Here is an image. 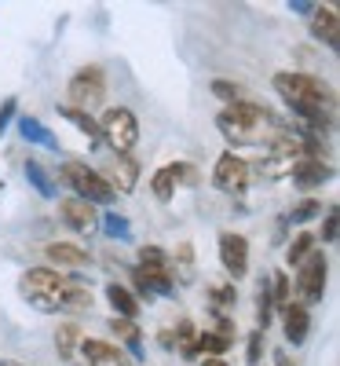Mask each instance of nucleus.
<instances>
[{
	"instance_id": "aec40b11",
	"label": "nucleus",
	"mask_w": 340,
	"mask_h": 366,
	"mask_svg": "<svg viewBox=\"0 0 340 366\" xmlns=\"http://www.w3.org/2000/svg\"><path fill=\"white\" fill-rule=\"evenodd\" d=\"M176 187H179V176H176V165H161L158 172L150 176V194L158 198L161 205H169L176 198Z\"/></svg>"
},
{
	"instance_id": "6e6552de",
	"label": "nucleus",
	"mask_w": 340,
	"mask_h": 366,
	"mask_svg": "<svg viewBox=\"0 0 340 366\" xmlns=\"http://www.w3.org/2000/svg\"><path fill=\"white\" fill-rule=\"evenodd\" d=\"M326 274H329V260L322 249H315L311 257H307L300 264V274H296V297L300 304L307 308V304H319L326 297Z\"/></svg>"
},
{
	"instance_id": "393cba45",
	"label": "nucleus",
	"mask_w": 340,
	"mask_h": 366,
	"mask_svg": "<svg viewBox=\"0 0 340 366\" xmlns=\"http://www.w3.org/2000/svg\"><path fill=\"white\" fill-rule=\"evenodd\" d=\"M271 308H282L286 312V304L293 300V282H289V274L286 271H274V282H271Z\"/></svg>"
},
{
	"instance_id": "a19ab883",
	"label": "nucleus",
	"mask_w": 340,
	"mask_h": 366,
	"mask_svg": "<svg viewBox=\"0 0 340 366\" xmlns=\"http://www.w3.org/2000/svg\"><path fill=\"white\" fill-rule=\"evenodd\" d=\"M0 366H22V362H15V359H0Z\"/></svg>"
},
{
	"instance_id": "f257e3e1",
	"label": "nucleus",
	"mask_w": 340,
	"mask_h": 366,
	"mask_svg": "<svg viewBox=\"0 0 340 366\" xmlns=\"http://www.w3.org/2000/svg\"><path fill=\"white\" fill-rule=\"evenodd\" d=\"M274 92L289 103L293 114H300L307 121V129L315 136L319 132H333V121H336V99H333V88L304 70H286V74H274Z\"/></svg>"
},
{
	"instance_id": "1a4fd4ad",
	"label": "nucleus",
	"mask_w": 340,
	"mask_h": 366,
	"mask_svg": "<svg viewBox=\"0 0 340 366\" xmlns=\"http://www.w3.org/2000/svg\"><path fill=\"white\" fill-rule=\"evenodd\" d=\"M212 183H216V191H224V194H241L245 183H249V165H245V158H238L234 150L220 154L216 158V169H212Z\"/></svg>"
},
{
	"instance_id": "2eb2a0df",
	"label": "nucleus",
	"mask_w": 340,
	"mask_h": 366,
	"mask_svg": "<svg viewBox=\"0 0 340 366\" xmlns=\"http://www.w3.org/2000/svg\"><path fill=\"white\" fill-rule=\"evenodd\" d=\"M282 315H286V341L289 345H304L307 333H311V312H307L300 300H289Z\"/></svg>"
},
{
	"instance_id": "a211bd4d",
	"label": "nucleus",
	"mask_w": 340,
	"mask_h": 366,
	"mask_svg": "<svg viewBox=\"0 0 340 366\" xmlns=\"http://www.w3.org/2000/svg\"><path fill=\"white\" fill-rule=\"evenodd\" d=\"M289 172H293V179L300 183V187H319L322 179H329V176H333V169H329L322 158H300Z\"/></svg>"
},
{
	"instance_id": "c85d7f7f",
	"label": "nucleus",
	"mask_w": 340,
	"mask_h": 366,
	"mask_svg": "<svg viewBox=\"0 0 340 366\" xmlns=\"http://www.w3.org/2000/svg\"><path fill=\"white\" fill-rule=\"evenodd\" d=\"M209 88H212V96H216V99H224L227 107H234V103H241V99H249V96H245V88H241V84H234V81H224V77H216Z\"/></svg>"
},
{
	"instance_id": "2f4dec72",
	"label": "nucleus",
	"mask_w": 340,
	"mask_h": 366,
	"mask_svg": "<svg viewBox=\"0 0 340 366\" xmlns=\"http://www.w3.org/2000/svg\"><path fill=\"white\" fill-rule=\"evenodd\" d=\"M319 212H322V202H319V198H304V202L289 212V220H293V224H307V220H315Z\"/></svg>"
},
{
	"instance_id": "bb28decb",
	"label": "nucleus",
	"mask_w": 340,
	"mask_h": 366,
	"mask_svg": "<svg viewBox=\"0 0 340 366\" xmlns=\"http://www.w3.org/2000/svg\"><path fill=\"white\" fill-rule=\"evenodd\" d=\"M110 330H114L117 337L129 345V352H136V355L143 352V341H139V326H136L132 319H110Z\"/></svg>"
},
{
	"instance_id": "6ab92c4d",
	"label": "nucleus",
	"mask_w": 340,
	"mask_h": 366,
	"mask_svg": "<svg viewBox=\"0 0 340 366\" xmlns=\"http://www.w3.org/2000/svg\"><path fill=\"white\" fill-rule=\"evenodd\" d=\"M106 300L114 304V319H132V322H136V315H139V308H143V304L136 300V293L125 290V286H117V282L106 286Z\"/></svg>"
},
{
	"instance_id": "cd10ccee",
	"label": "nucleus",
	"mask_w": 340,
	"mask_h": 366,
	"mask_svg": "<svg viewBox=\"0 0 340 366\" xmlns=\"http://www.w3.org/2000/svg\"><path fill=\"white\" fill-rule=\"evenodd\" d=\"M26 179L37 187L41 198H55V183H51V176L41 169V162H26Z\"/></svg>"
},
{
	"instance_id": "b1692460",
	"label": "nucleus",
	"mask_w": 340,
	"mask_h": 366,
	"mask_svg": "<svg viewBox=\"0 0 340 366\" xmlns=\"http://www.w3.org/2000/svg\"><path fill=\"white\" fill-rule=\"evenodd\" d=\"M59 114H63L66 121H74V125H77L88 139H99V121L91 117L88 110H77V107H59Z\"/></svg>"
},
{
	"instance_id": "9b49d317",
	"label": "nucleus",
	"mask_w": 340,
	"mask_h": 366,
	"mask_svg": "<svg viewBox=\"0 0 340 366\" xmlns=\"http://www.w3.org/2000/svg\"><path fill=\"white\" fill-rule=\"evenodd\" d=\"M220 264L231 279H241L249 271V238L245 234H234V231H224L220 234Z\"/></svg>"
},
{
	"instance_id": "7ed1b4c3",
	"label": "nucleus",
	"mask_w": 340,
	"mask_h": 366,
	"mask_svg": "<svg viewBox=\"0 0 340 366\" xmlns=\"http://www.w3.org/2000/svg\"><path fill=\"white\" fill-rule=\"evenodd\" d=\"M66 286H70V279L59 274L55 267H29L22 274V282H19L22 297L34 304L37 312H59V293H63Z\"/></svg>"
},
{
	"instance_id": "473e14b6",
	"label": "nucleus",
	"mask_w": 340,
	"mask_h": 366,
	"mask_svg": "<svg viewBox=\"0 0 340 366\" xmlns=\"http://www.w3.org/2000/svg\"><path fill=\"white\" fill-rule=\"evenodd\" d=\"M336 231H340V217H336V205H333L322 220V242H336Z\"/></svg>"
},
{
	"instance_id": "9d476101",
	"label": "nucleus",
	"mask_w": 340,
	"mask_h": 366,
	"mask_svg": "<svg viewBox=\"0 0 340 366\" xmlns=\"http://www.w3.org/2000/svg\"><path fill=\"white\" fill-rule=\"evenodd\" d=\"M103 179H106V187L117 194H132L136 191V179H139V162L136 158H129V154H114L103 169H96Z\"/></svg>"
},
{
	"instance_id": "4be33fe9",
	"label": "nucleus",
	"mask_w": 340,
	"mask_h": 366,
	"mask_svg": "<svg viewBox=\"0 0 340 366\" xmlns=\"http://www.w3.org/2000/svg\"><path fill=\"white\" fill-rule=\"evenodd\" d=\"M91 308V290L81 282H70L63 293H59V312H88Z\"/></svg>"
},
{
	"instance_id": "72a5a7b5",
	"label": "nucleus",
	"mask_w": 340,
	"mask_h": 366,
	"mask_svg": "<svg viewBox=\"0 0 340 366\" xmlns=\"http://www.w3.org/2000/svg\"><path fill=\"white\" fill-rule=\"evenodd\" d=\"M176 264L183 267V279H191V274H194V267H191L194 264V249L191 246H179L176 249Z\"/></svg>"
},
{
	"instance_id": "dca6fc26",
	"label": "nucleus",
	"mask_w": 340,
	"mask_h": 366,
	"mask_svg": "<svg viewBox=\"0 0 340 366\" xmlns=\"http://www.w3.org/2000/svg\"><path fill=\"white\" fill-rule=\"evenodd\" d=\"M44 257H48V264H55V267H84V264L91 260L88 249H84V246H74V242H48Z\"/></svg>"
},
{
	"instance_id": "a878e982",
	"label": "nucleus",
	"mask_w": 340,
	"mask_h": 366,
	"mask_svg": "<svg viewBox=\"0 0 340 366\" xmlns=\"http://www.w3.org/2000/svg\"><path fill=\"white\" fill-rule=\"evenodd\" d=\"M172 341H176V348H179L183 355H198V330H194V322H191V319H183V322L176 326Z\"/></svg>"
},
{
	"instance_id": "423d86ee",
	"label": "nucleus",
	"mask_w": 340,
	"mask_h": 366,
	"mask_svg": "<svg viewBox=\"0 0 340 366\" xmlns=\"http://www.w3.org/2000/svg\"><path fill=\"white\" fill-rule=\"evenodd\" d=\"M132 271L143 279V286H146L150 293H161V297H172V293H176L172 260H169L165 249H158V246H143V249H139V267H132Z\"/></svg>"
},
{
	"instance_id": "ddd939ff",
	"label": "nucleus",
	"mask_w": 340,
	"mask_h": 366,
	"mask_svg": "<svg viewBox=\"0 0 340 366\" xmlns=\"http://www.w3.org/2000/svg\"><path fill=\"white\" fill-rule=\"evenodd\" d=\"M311 34L326 48H336L340 44V11L333 4H315V11H311Z\"/></svg>"
},
{
	"instance_id": "c756f323",
	"label": "nucleus",
	"mask_w": 340,
	"mask_h": 366,
	"mask_svg": "<svg viewBox=\"0 0 340 366\" xmlns=\"http://www.w3.org/2000/svg\"><path fill=\"white\" fill-rule=\"evenodd\" d=\"M311 253H315V234H296V238L289 242V249H286V260L300 267V264H304L307 257H311Z\"/></svg>"
},
{
	"instance_id": "58836bf2",
	"label": "nucleus",
	"mask_w": 340,
	"mask_h": 366,
	"mask_svg": "<svg viewBox=\"0 0 340 366\" xmlns=\"http://www.w3.org/2000/svg\"><path fill=\"white\" fill-rule=\"evenodd\" d=\"M274 366H296L289 355H274Z\"/></svg>"
},
{
	"instance_id": "c9c22d12",
	"label": "nucleus",
	"mask_w": 340,
	"mask_h": 366,
	"mask_svg": "<svg viewBox=\"0 0 340 366\" xmlns=\"http://www.w3.org/2000/svg\"><path fill=\"white\" fill-rule=\"evenodd\" d=\"M260 352H264V330L249 333V362H253V366L260 362Z\"/></svg>"
},
{
	"instance_id": "f8f14e48",
	"label": "nucleus",
	"mask_w": 340,
	"mask_h": 366,
	"mask_svg": "<svg viewBox=\"0 0 340 366\" xmlns=\"http://www.w3.org/2000/svg\"><path fill=\"white\" fill-rule=\"evenodd\" d=\"M59 217H63V224H70V227L81 231V234H91V231L99 227L96 205L84 202V198H63V202H59Z\"/></svg>"
},
{
	"instance_id": "f704fd0d",
	"label": "nucleus",
	"mask_w": 340,
	"mask_h": 366,
	"mask_svg": "<svg viewBox=\"0 0 340 366\" xmlns=\"http://www.w3.org/2000/svg\"><path fill=\"white\" fill-rule=\"evenodd\" d=\"M212 300H216V308H231V304H234V286H216Z\"/></svg>"
},
{
	"instance_id": "0eeeda50",
	"label": "nucleus",
	"mask_w": 340,
	"mask_h": 366,
	"mask_svg": "<svg viewBox=\"0 0 340 366\" xmlns=\"http://www.w3.org/2000/svg\"><path fill=\"white\" fill-rule=\"evenodd\" d=\"M66 107H77V110H91L106 99V74L103 66H81L70 84H66Z\"/></svg>"
},
{
	"instance_id": "4c0bfd02",
	"label": "nucleus",
	"mask_w": 340,
	"mask_h": 366,
	"mask_svg": "<svg viewBox=\"0 0 340 366\" xmlns=\"http://www.w3.org/2000/svg\"><path fill=\"white\" fill-rule=\"evenodd\" d=\"M293 11H300V15H307V11H315V4H307V0H296V4H289Z\"/></svg>"
},
{
	"instance_id": "e433bc0d",
	"label": "nucleus",
	"mask_w": 340,
	"mask_h": 366,
	"mask_svg": "<svg viewBox=\"0 0 340 366\" xmlns=\"http://www.w3.org/2000/svg\"><path fill=\"white\" fill-rule=\"evenodd\" d=\"M11 117H15V99H4V103H0V136L8 132V125H11Z\"/></svg>"
},
{
	"instance_id": "20e7f679",
	"label": "nucleus",
	"mask_w": 340,
	"mask_h": 366,
	"mask_svg": "<svg viewBox=\"0 0 340 366\" xmlns=\"http://www.w3.org/2000/svg\"><path fill=\"white\" fill-rule=\"evenodd\" d=\"M99 136L110 143L114 154H129V150L139 143V117L129 107H110L99 117Z\"/></svg>"
},
{
	"instance_id": "ea45409f",
	"label": "nucleus",
	"mask_w": 340,
	"mask_h": 366,
	"mask_svg": "<svg viewBox=\"0 0 340 366\" xmlns=\"http://www.w3.org/2000/svg\"><path fill=\"white\" fill-rule=\"evenodd\" d=\"M201 366H227V362H224V359H205Z\"/></svg>"
},
{
	"instance_id": "412c9836",
	"label": "nucleus",
	"mask_w": 340,
	"mask_h": 366,
	"mask_svg": "<svg viewBox=\"0 0 340 366\" xmlns=\"http://www.w3.org/2000/svg\"><path fill=\"white\" fill-rule=\"evenodd\" d=\"M84 341V333H81V326L77 322H63L55 330V352H59V359H74L77 355V345Z\"/></svg>"
},
{
	"instance_id": "f03ea898",
	"label": "nucleus",
	"mask_w": 340,
	"mask_h": 366,
	"mask_svg": "<svg viewBox=\"0 0 340 366\" xmlns=\"http://www.w3.org/2000/svg\"><path fill=\"white\" fill-rule=\"evenodd\" d=\"M271 125V114L253 103V99H241L234 107H224L220 114H216V129H220V136L234 147H249V143H264L267 139V129Z\"/></svg>"
},
{
	"instance_id": "f3484780",
	"label": "nucleus",
	"mask_w": 340,
	"mask_h": 366,
	"mask_svg": "<svg viewBox=\"0 0 340 366\" xmlns=\"http://www.w3.org/2000/svg\"><path fill=\"white\" fill-rule=\"evenodd\" d=\"M81 355L91 362V366H121V362H125V352H121L117 345H110V341H96V337H84L81 345Z\"/></svg>"
},
{
	"instance_id": "39448f33",
	"label": "nucleus",
	"mask_w": 340,
	"mask_h": 366,
	"mask_svg": "<svg viewBox=\"0 0 340 366\" xmlns=\"http://www.w3.org/2000/svg\"><path fill=\"white\" fill-rule=\"evenodd\" d=\"M63 179H66V187H74V198H84L91 205H110L117 198L106 187V179L84 162H63Z\"/></svg>"
},
{
	"instance_id": "7c9ffc66",
	"label": "nucleus",
	"mask_w": 340,
	"mask_h": 366,
	"mask_svg": "<svg viewBox=\"0 0 340 366\" xmlns=\"http://www.w3.org/2000/svg\"><path fill=\"white\" fill-rule=\"evenodd\" d=\"M103 231H106L110 238H121V242H129V238H132L129 220H125V217H117V212H106V217H103Z\"/></svg>"
},
{
	"instance_id": "5701e85b",
	"label": "nucleus",
	"mask_w": 340,
	"mask_h": 366,
	"mask_svg": "<svg viewBox=\"0 0 340 366\" xmlns=\"http://www.w3.org/2000/svg\"><path fill=\"white\" fill-rule=\"evenodd\" d=\"M19 132H22V139L26 143H37V147H48V150H59V139L41 125L37 117H19Z\"/></svg>"
},
{
	"instance_id": "4468645a",
	"label": "nucleus",
	"mask_w": 340,
	"mask_h": 366,
	"mask_svg": "<svg viewBox=\"0 0 340 366\" xmlns=\"http://www.w3.org/2000/svg\"><path fill=\"white\" fill-rule=\"evenodd\" d=\"M234 345V322L231 319H220L216 330H205L198 333V352H205L209 359H224V352Z\"/></svg>"
}]
</instances>
